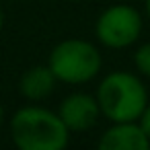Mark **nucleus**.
<instances>
[{"label": "nucleus", "mask_w": 150, "mask_h": 150, "mask_svg": "<svg viewBox=\"0 0 150 150\" xmlns=\"http://www.w3.org/2000/svg\"><path fill=\"white\" fill-rule=\"evenodd\" d=\"M99 148L101 150H146L150 148V140L140 127V123L115 121V125L109 127L99 140Z\"/></svg>", "instance_id": "obj_6"}, {"label": "nucleus", "mask_w": 150, "mask_h": 150, "mask_svg": "<svg viewBox=\"0 0 150 150\" xmlns=\"http://www.w3.org/2000/svg\"><path fill=\"white\" fill-rule=\"evenodd\" d=\"M138 119H140V127L144 129V134H146L148 140H150V105L144 107V111H142V115H140Z\"/></svg>", "instance_id": "obj_9"}, {"label": "nucleus", "mask_w": 150, "mask_h": 150, "mask_svg": "<svg viewBox=\"0 0 150 150\" xmlns=\"http://www.w3.org/2000/svg\"><path fill=\"white\" fill-rule=\"evenodd\" d=\"M97 103L107 119L134 121L148 105V95L136 76L127 72H113L99 84Z\"/></svg>", "instance_id": "obj_2"}, {"label": "nucleus", "mask_w": 150, "mask_h": 150, "mask_svg": "<svg viewBox=\"0 0 150 150\" xmlns=\"http://www.w3.org/2000/svg\"><path fill=\"white\" fill-rule=\"evenodd\" d=\"M146 11H148V17H150V0H146Z\"/></svg>", "instance_id": "obj_12"}, {"label": "nucleus", "mask_w": 150, "mask_h": 150, "mask_svg": "<svg viewBox=\"0 0 150 150\" xmlns=\"http://www.w3.org/2000/svg\"><path fill=\"white\" fill-rule=\"evenodd\" d=\"M54 84H56V76H54L52 68L50 66H35L23 74L21 93L31 101H41L54 91Z\"/></svg>", "instance_id": "obj_7"}, {"label": "nucleus", "mask_w": 150, "mask_h": 150, "mask_svg": "<svg viewBox=\"0 0 150 150\" xmlns=\"http://www.w3.org/2000/svg\"><path fill=\"white\" fill-rule=\"evenodd\" d=\"M2 27H4V15H2V8H0V33H2Z\"/></svg>", "instance_id": "obj_10"}, {"label": "nucleus", "mask_w": 150, "mask_h": 150, "mask_svg": "<svg viewBox=\"0 0 150 150\" xmlns=\"http://www.w3.org/2000/svg\"><path fill=\"white\" fill-rule=\"evenodd\" d=\"M11 134L21 150H62L68 144L66 123L41 107L19 109L11 119Z\"/></svg>", "instance_id": "obj_1"}, {"label": "nucleus", "mask_w": 150, "mask_h": 150, "mask_svg": "<svg viewBox=\"0 0 150 150\" xmlns=\"http://www.w3.org/2000/svg\"><path fill=\"white\" fill-rule=\"evenodd\" d=\"M2 119H4V109L0 107V125H2Z\"/></svg>", "instance_id": "obj_11"}, {"label": "nucleus", "mask_w": 150, "mask_h": 150, "mask_svg": "<svg viewBox=\"0 0 150 150\" xmlns=\"http://www.w3.org/2000/svg\"><path fill=\"white\" fill-rule=\"evenodd\" d=\"M50 68L56 80L78 84L91 80L101 68L99 50L82 39H66L58 43L50 56Z\"/></svg>", "instance_id": "obj_3"}, {"label": "nucleus", "mask_w": 150, "mask_h": 150, "mask_svg": "<svg viewBox=\"0 0 150 150\" xmlns=\"http://www.w3.org/2000/svg\"><path fill=\"white\" fill-rule=\"evenodd\" d=\"M134 62H136V66H138V70H140L142 74L150 76V43L142 45V47L136 52Z\"/></svg>", "instance_id": "obj_8"}, {"label": "nucleus", "mask_w": 150, "mask_h": 150, "mask_svg": "<svg viewBox=\"0 0 150 150\" xmlns=\"http://www.w3.org/2000/svg\"><path fill=\"white\" fill-rule=\"evenodd\" d=\"M142 31V19L136 8L127 4H115L107 8L97 21V37L107 47H127Z\"/></svg>", "instance_id": "obj_4"}, {"label": "nucleus", "mask_w": 150, "mask_h": 150, "mask_svg": "<svg viewBox=\"0 0 150 150\" xmlns=\"http://www.w3.org/2000/svg\"><path fill=\"white\" fill-rule=\"evenodd\" d=\"M99 103L82 93L70 95L68 99H64V103L60 105V119L66 123L68 129L72 132H84L88 127H93L97 123L99 117Z\"/></svg>", "instance_id": "obj_5"}]
</instances>
